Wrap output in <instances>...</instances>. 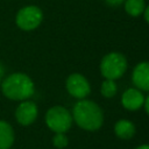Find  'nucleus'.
Listing matches in <instances>:
<instances>
[{"label": "nucleus", "instance_id": "6e6552de", "mask_svg": "<svg viewBox=\"0 0 149 149\" xmlns=\"http://www.w3.org/2000/svg\"><path fill=\"white\" fill-rule=\"evenodd\" d=\"M132 81L140 91L149 92V62H140L134 66Z\"/></svg>", "mask_w": 149, "mask_h": 149}, {"label": "nucleus", "instance_id": "dca6fc26", "mask_svg": "<svg viewBox=\"0 0 149 149\" xmlns=\"http://www.w3.org/2000/svg\"><path fill=\"white\" fill-rule=\"evenodd\" d=\"M143 106H144V109L147 112V114L149 115V94L144 98V102H143Z\"/></svg>", "mask_w": 149, "mask_h": 149}, {"label": "nucleus", "instance_id": "f257e3e1", "mask_svg": "<svg viewBox=\"0 0 149 149\" xmlns=\"http://www.w3.org/2000/svg\"><path fill=\"white\" fill-rule=\"evenodd\" d=\"M72 119L81 129L93 132L99 129L104 122V113L100 106L87 99L78 100L72 108Z\"/></svg>", "mask_w": 149, "mask_h": 149}, {"label": "nucleus", "instance_id": "f03ea898", "mask_svg": "<svg viewBox=\"0 0 149 149\" xmlns=\"http://www.w3.org/2000/svg\"><path fill=\"white\" fill-rule=\"evenodd\" d=\"M2 93L12 100H26L34 94L35 86L31 78L21 72L12 73L1 84Z\"/></svg>", "mask_w": 149, "mask_h": 149}, {"label": "nucleus", "instance_id": "f3484780", "mask_svg": "<svg viewBox=\"0 0 149 149\" xmlns=\"http://www.w3.org/2000/svg\"><path fill=\"white\" fill-rule=\"evenodd\" d=\"M143 16H144V20L147 23H149V5L146 6L144 8V12H143Z\"/></svg>", "mask_w": 149, "mask_h": 149}, {"label": "nucleus", "instance_id": "f8f14e48", "mask_svg": "<svg viewBox=\"0 0 149 149\" xmlns=\"http://www.w3.org/2000/svg\"><path fill=\"white\" fill-rule=\"evenodd\" d=\"M123 7L128 15L136 17L143 14L146 8V1L144 0H125Z\"/></svg>", "mask_w": 149, "mask_h": 149}, {"label": "nucleus", "instance_id": "2eb2a0df", "mask_svg": "<svg viewBox=\"0 0 149 149\" xmlns=\"http://www.w3.org/2000/svg\"><path fill=\"white\" fill-rule=\"evenodd\" d=\"M106 3L108 6H112V7H116V6H120L121 3L125 2V0H105Z\"/></svg>", "mask_w": 149, "mask_h": 149}, {"label": "nucleus", "instance_id": "39448f33", "mask_svg": "<svg viewBox=\"0 0 149 149\" xmlns=\"http://www.w3.org/2000/svg\"><path fill=\"white\" fill-rule=\"evenodd\" d=\"M43 20V13L37 6H26L21 8L16 14V24L22 30H34L36 29Z\"/></svg>", "mask_w": 149, "mask_h": 149}, {"label": "nucleus", "instance_id": "7ed1b4c3", "mask_svg": "<svg viewBox=\"0 0 149 149\" xmlns=\"http://www.w3.org/2000/svg\"><path fill=\"white\" fill-rule=\"evenodd\" d=\"M128 68L127 58L118 51L106 54L100 61V73L105 79L116 80L121 78Z\"/></svg>", "mask_w": 149, "mask_h": 149}, {"label": "nucleus", "instance_id": "a211bd4d", "mask_svg": "<svg viewBox=\"0 0 149 149\" xmlns=\"http://www.w3.org/2000/svg\"><path fill=\"white\" fill-rule=\"evenodd\" d=\"M3 74H5V68H3V65L0 62V79L3 77Z\"/></svg>", "mask_w": 149, "mask_h": 149}, {"label": "nucleus", "instance_id": "6ab92c4d", "mask_svg": "<svg viewBox=\"0 0 149 149\" xmlns=\"http://www.w3.org/2000/svg\"><path fill=\"white\" fill-rule=\"evenodd\" d=\"M136 149H149V144H142V146L137 147Z\"/></svg>", "mask_w": 149, "mask_h": 149}, {"label": "nucleus", "instance_id": "0eeeda50", "mask_svg": "<svg viewBox=\"0 0 149 149\" xmlns=\"http://www.w3.org/2000/svg\"><path fill=\"white\" fill-rule=\"evenodd\" d=\"M37 114H38V109L36 104L29 100L21 102L15 111V118L17 122L22 126H28L33 123L36 120Z\"/></svg>", "mask_w": 149, "mask_h": 149}, {"label": "nucleus", "instance_id": "ddd939ff", "mask_svg": "<svg viewBox=\"0 0 149 149\" xmlns=\"http://www.w3.org/2000/svg\"><path fill=\"white\" fill-rule=\"evenodd\" d=\"M100 93L105 98H113L118 93V85L115 80L105 79L100 86Z\"/></svg>", "mask_w": 149, "mask_h": 149}, {"label": "nucleus", "instance_id": "1a4fd4ad", "mask_svg": "<svg viewBox=\"0 0 149 149\" xmlns=\"http://www.w3.org/2000/svg\"><path fill=\"white\" fill-rule=\"evenodd\" d=\"M144 95L136 87L127 88L121 95V104L128 111H137L143 106Z\"/></svg>", "mask_w": 149, "mask_h": 149}, {"label": "nucleus", "instance_id": "423d86ee", "mask_svg": "<svg viewBox=\"0 0 149 149\" xmlns=\"http://www.w3.org/2000/svg\"><path fill=\"white\" fill-rule=\"evenodd\" d=\"M65 87L68 93L77 99H85L90 93H91V86L86 77L84 74L74 72L71 73L65 81Z\"/></svg>", "mask_w": 149, "mask_h": 149}, {"label": "nucleus", "instance_id": "20e7f679", "mask_svg": "<svg viewBox=\"0 0 149 149\" xmlns=\"http://www.w3.org/2000/svg\"><path fill=\"white\" fill-rule=\"evenodd\" d=\"M72 114L63 106H54L45 114L47 126L55 133H65L72 126Z\"/></svg>", "mask_w": 149, "mask_h": 149}, {"label": "nucleus", "instance_id": "9d476101", "mask_svg": "<svg viewBox=\"0 0 149 149\" xmlns=\"http://www.w3.org/2000/svg\"><path fill=\"white\" fill-rule=\"evenodd\" d=\"M114 132L118 137H120L122 140H128L135 135L136 129L132 121L121 119V120L116 121V123L114 125Z\"/></svg>", "mask_w": 149, "mask_h": 149}, {"label": "nucleus", "instance_id": "4468645a", "mask_svg": "<svg viewBox=\"0 0 149 149\" xmlns=\"http://www.w3.org/2000/svg\"><path fill=\"white\" fill-rule=\"evenodd\" d=\"M52 143L56 148H65L68 146V137L64 135V133H56L52 139Z\"/></svg>", "mask_w": 149, "mask_h": 149}, {"label": "nucleus", "instance_id": "9b49d317", "mask_svg": "<svg viewBox=\"0 0 149 149\" xmlns=\"http://www.w3.org/2000/svg\"><path fill=\"white\" fill-rule=\"evenodd\" d=\"M14 142V132L8 122L0 121V149H9Z\"/></svg>", "mask_w": 149, "mask_h": 149}]
</instances>
